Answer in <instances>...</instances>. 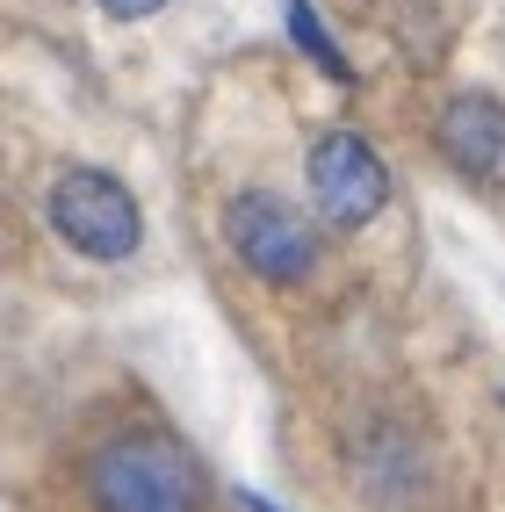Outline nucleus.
I'll use <instances>...</instances> for the list:
<instances>
[{"instance_id": "obj_4", "label": "nucleus", "mask_w": 505, "mask_h": 512, "mask_svg": "<svg viewBox=\"0 0 505 512\" xmlns=\"http://www.w3.org/2000/svg\"><path fill=\"white\" fill-rule=\"evenodd\" d=\"M383 195H390V174L354 130H325L311 145V202L325 210L332 231H361L383 210Z\"/></svg>"}, {"instance_id": "obj_6", "label": "nucleus", "mask_w": 505, "mask_h": 512, "mask_svg": "<svg viewBox=\"0 0 505 512\" xmlns=\"http://www.w3.org/2000/svg\"><path fill=\"white\" fill-rule=\"evenodd\" d=\"M289 29H296V44H303V51H311V58L325 65V73H332V80H347V58H340V51H332V37H325V29H318V22H311V0H289Z\"/></svg>"}, {"instance_id": "obj_1", "label": "nucleus", "mask_w": 505, "mask_h": 512, "mask_svg": "<svg viewBox=\"0 0 505 512\" xmlns=\"http://www.w3.org/2000/svg\"><path fill=\"white\" fill-rule=\"evenodd\" d=\"M101 512H195V469L174 440L159 433H123L94 455L87 469Z\"/></svg>"}, {"instance_id": "obj_7", "label": "nucleus", "mask_w": 505, "mask_h": 512, "mask_svg": "<svg viewBox=\"0 0 505 512\" xmlns=\"http://www.w3.org/2000/svg\"><path fill=\"white\" fill-rule=\"evenodd\" d=\"M101 8H109L116 22H145V15H159L166 0H101Z\"/></svg>"}, {"instance_id": "obj_2", "label": "nucleus", "mask_w": 505, "mask_h": 512, "mask_svg": "<svg viewBox=\"0 0 505 512\" xmlns=\"http://www.w3.org/2000/svg\"><path fill=\"white\" fill-rule=\"evenodd\" d=\"M51 231L87 260H130L138 238H145V217H138V202H130V188L116 174L73 166V174H58V188H51Z\"/></svg>"}, {"instance_id": "obj_3", "label": "nucleus", "mask_w": 505, "mask_h": 512, "mask_svg": "<svg viewBox=\"0 0 505 512\" xmlns=\"http://www.w3.org/2000/svg\"><path fill=\"white\" fill-rule=\"evenodd\" d=\"M224 238H231V253H239L260 282H296L303 267L318 260V238H311V224H303L282 195H239L224 210Z\"/></svg>"}, {"instance_id": "obj_5", "label": "nucleus", "mask_w": 505, "mask_h": 512, "mask_svg": "<svg viewBox=\"0 0 505 512\" xmlns=\"http://www.w3.org/2000/svg\"><path fill=\"white\" fill-rule=\"evenodd\" d=\"M441 152L469 181H505V109L484 94H455L441 109Z\"/></svg>"}]
</instances>
